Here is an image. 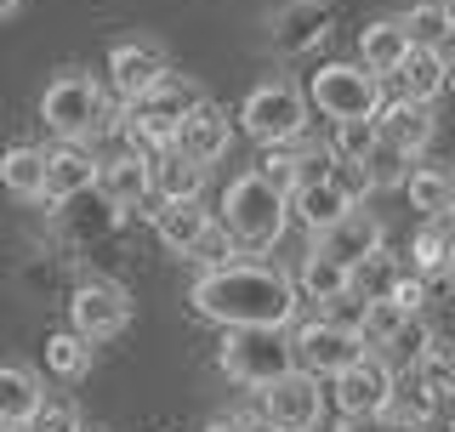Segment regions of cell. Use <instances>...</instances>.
Segmentation results:
<instances>
[{
    "mask_svg": "<svg viewBox=\"0 0 455 432\" xmlns=\"http://www.w3.org/2000/svg\"><path fill=\"white\" fill-rule=\"evenodd\" d=\"M194 308L199 319L211 324H274L284 330L302 308L296 296V279L284 268H262V262H222V268H205L194 279Z\"/></svg>",
    "mask_w": 455,
    "mask_h": 432,
    "instance_id": "1",
    "label": "cell"
},
{
    "mask_svg": "<svg viewBox=\"0 0 455 432\" xmlns=\"http://www.w3.org/2000/svg\"><path fill=\"white\" fill-rule=\"evenodd\" d=\"M284 222H291V199H284L274 182L262 177V171H239V177L228 182L217 228H222V234L234 239L245 256H251V251H267V244H279Z\"/></svg>",
    "mask_w": 455,
    "mask_h": 432,
    "instance_id": "2",
    "label": "cell"
},
{
    "mask_svg": "<svg viewBox=\"0 0 455 432\" xmlns=\"http://www.w3.org/2000/svg\"><path fill=\"white\" fill-rule=\"evenodd\" d=\"M199 80L194 75H160L148 85V92H137L132 103H125V137H132V148L137 154H160L171 148V137H177V120L199 103Z\"/></svg>",
    "mask_w": 455,
    "mask_h": 432,
    "instance_id": "3",
    "label": "cell"
},
{
    "mask_svg": "<svg viewBox=\"0 0 455 432\" xmlns=\"http://www.w3.org/2000/svg\"><path fill=\"white\" fill-rule=\"evenodd\" d=\"M40 120H46V132L57 142H92V137L108 132V97L92 75L63 68L46 85V97H40Z\"/></svg>",
    "mask_w": 455,
    "mask_h": 432,
    "instance_id": "4",
    "label": "cell"
},
{
    "mask_svg": "<svg viewBox=\"0 0 455 432\" xmlns=\"http://www.w3.org/2000/svg\"><path fill=\"white\" fill-rule=\"evenodd\" d=\"M217 364H222V376H234L245 387H267L296 364V353H291V336L274 324H228Z\"/></svg>",
    "mask_w": 455,
    "mask_h": 432,
    "instance_id": "5",
    "label": "cell"
},
{
    "mask_svg": "<svg viewBox=\"0 0 455 432\" xmlns=\"http://www.w3.org/2000/svg\"><path fill=\"white\" fill-rule=\"evenodd\" d=\"M239 125H245V137H256L267 148V142H291L307 132V92H296L291 80H262L245 92V103H239Z\"/></svg>",
    "mask_w": 455,
    "mask_h": 432,
    "instance_id": "6",
    "label": "cell"
},
{
    "mask_svg": "<svg viewBox=\"0 0 455 432\" xmlns=\"http://www.w3.org/2000/svg\"><path fill=\"white\" fill-rule=\"evenodd\" d=\"M307 103L324 120H376L381 108V80L364 63H324L307 80Z\"/></svg>",
    "mask_w": 455,
    "mask_h": 432,
    "instance_id": "7",
    "label": "cell"
},
{
    "mask_svg": "<svg viewBox=\"0 0 455 432\" xmlns=\"http://www.w3.org/2000/svg\"><path fill=\"white\" fill-rule=\"evenodd\" d=\"M331 398H336V410L347 415V421H381V410L393 404V387H398V370L387 364L381 353H359L353 364H341L336 376H331Z\"/></svg>",
    "mask_w": 455,
    "mask_h": 432,
    "instance_id": "8",
    "label": "cell"
},
{
    "mask_svg": "<svg viewBox=\"0 0 455 432\" xmlns=\"http://www.w3.org/2000/svg\"><path fill=\"white\" fill-rule=\"evenodd\" d=\"M262 393V415L274 421L279 432H313L324 415V393H319V376L302 364H291L284 376H274L267 387H256Z\"/></svg>",
    "mask_w": 455,
    "mask_h": 432,
    "instance_id": "9",
    "label": "cell"
},
{
    "mask_svg": "<svg viewBox=\"0 0 455 432\" xmlns=\"http://www.w3.org/2000/svg\"><path fill=\"white\" fill-rule=\"evenodd\" d=\"M132 324V291L114 279H85L68 296V330H80L85 341H108Z\"/></svg>",
    "mask_w": 455,
    "mask_h": 432,
    "instance_id": "10",
    "label": "cell"
},
{
    "mask_svg": "<svg viewBox=\"0 0 455 432\" xmlns=\"http://www.w3.org/2000/svg\"><path fill=\"white\" fill-rule=\"evenodd\" d=\"M291 353H296L302 370H313V376H336L341 364H353V358L364 353V336L353 324H341V319H307V324H296Z\"/></svg>",
    "mask_w": 455,
    "mask_h": 432,
    "instance_id": "11",
    "label": "cell"
},
{
    "mask_svg": "<svg viewBox=\"0 0 455 432\" xmlns=\"http://www.w3.org/2000/svg\"><path fill=\"white\" fill-rule=\"evenodd\" d=\"M331 23H336L331 0H284V6H274V18H267V46L279 57H307V52H319Z\"/></svg>",
    "mask_w": 455,
    "mask_h": 432,
    "instance_id": "12",
    "label": "cell"
},
{
    "mask_svg": "<svg viewBox=\"0 0 455 432\" xmlns=\"http://www.w3.org/2000/svg\"><path fill=\"white\" fill-rule=\"evenodd\" d=\"M262 171L274 188L291 199L302 182H313V177H324L331 171V148H319V142H302V137H291V142H267V154H262Z\"/></svg>",
    "mask_w": 455,
    "mask_h": 432,
    "instance_id": "13",
    "label": "cell"
},
{
    "mask_svg": "<svg viewBox=\"0 0 455 432\" xmlns=\"http://www.w3.org/2000/svg\"><path fill=\"white\" fill-rule=\"evenodd\" d=\"M160 75H171V52L160 40H120V46L108 52V80H114V92H120V103H132L137 92H148Z\"/></svg>",
    "mask_w": 455,
    "mask_h": 432,
    "instance_id": "14",
    "label": "cell"
},
{
    "mask_svg": "<svg viewBox=\"0 0 455 432\" xmlns=\"http://www.w3.org/2000/svg\"><path fill=\"white\" fill-rule=\"evenodd\" d=\"M228 142H234V132H228V114L211 103V97H199V103L177 120V137H171V148L188 154V160L199 165H217L228 154Z\"/></svg>",
    "mask_w": 455,
    "mask_h": 432,
    "instance_id": "15",
    "label": "cell"
},
{
    "mask_svg": "<svg viewBox=\"0 0 455 432\" xmlns=\"http://www.w3.org/2000/svg\"><path fill=\"white\" fill-rule=\"evenodd\" d=\"M97 182V160L85 142H57V148L46 154V182H40V199L46 205H68V199L92 194Z\"/></svg>",
    "mask_w": 455,
    "mask_h": 432,
    "instance_id": "16",
    "label": "cell"
},
{
    "mask_svg": "<svg viewBox=\"0 0 455 432\" xmlns=\"http://www.w3.org/2000/svg\"><path fill=\"white\" fill-rule=\"evenodd\" d=\"M97 194H103L108 211H137L142 199H148V154L125 148L114 154V160H97Z\"/></svg>",
    "mask_w": 455,
    "mask_h": 432,
    "instance_id": "17",
    "label": "cell"
},
{
    "mask_svg": "<svg viewBox=\"0 0 455 432\" xmlns=\"http://www.w3.org/2000/svg\"><path fill=\"white\" fill-rule=\"evenodd\" d=\"M376 125H381L387 142H398V148L410 154V160H421V154L433 148V137H438L433 103H416V97H398L393 108H376Z\"/></svg>",
    "mask_w": 455,
    "mask_h": 432,
    "instance_id": "18",
    "label": "cell"
},
{
    "mask_svg": "<svg viewBox=\"0 0 455 432\" xmlns=\"http://www.w3.org/2000/svg\"><path fill=\"white\" fill-rule=\"evenodd\" d=\"M211 228H217V216L199 205V199H160V211H154V239H160L171 256H188Z\"/></svg>",
    "mask_w": 455,
    "mask_h": 432,
    "instance_id": "19",
    "label": "cell"
},
{
    "mask_svg": "<svg viewBox=\"0 0 455 432\" xmlns=\"http://www.w3.org/2000/svg\"><path fill=\"white\" fill-rule=\"evenodd\" d=\"M410 273L427 279V284L455 273V228H450V216H427L416 228V239H410Z\"/></svg>",
    "mask_w": 455,
    "mask_h": 432,
    "instance_id": "20",
    "label": "cell"
},
{
    "mask_svg": "<svg viewBox=\"0 0 455 432\" xmlns=\"http://www.w3.org/2000/svg\"><path fill=\"white\" fill-rule=\"evenodd\" d=\"M205 182H211V165H199L177 148H160V160H148V194L160 199H199Z\"/></svg>",
    "mask_w": 455,
    "mask_h": 432,
    "instance_id": "21",
    "label": "cell"
},
{
    "mask_svg": "<svg viewBox=\"0 0 455 432\" xmlns=\"http://www.w3.org/2000/svg\"><path fill=\"white\" fill-rule=\"evenodd\" d=\"M291 279H296V296H302V301H319V308H336V301H347V262L324 256L319 244L302 256V268H296Z\"/></svg>",
    "mask_w": 455,
    "mask_h": 432,
    "instance_id": "22",
    "label": "cell"
},
{
    "mask_svg": "<svg viewBox=\"0 0 455 432\" xmlns=\"http://www.w3.org/2000/svg\"><path fill=\"white\" fill-rule=\"evenodd\" d=\"M376 244H381V222H376L370 211H359V205L319 234V251L336 256V262H359V256H370Z\"/></svg>",
    "mask_w": 455,
    "mask_h": 432,
    "instance_id": "23",
    "label": "cell"
},
{
    "mask_svg": "<svg viewBox=\"0 0 455 432\" xmlns=\"http://www.w3.org/2000/svg\"><path fill=\"white\" fill-rule=\"evenodd\" d=\"M393 80H398V92L416 97V103H438V97H444V52L438 46H410L398 57Z\"/></svg>",
    "mask_w": 455,
    "mask_h": 432,
    "instance_id": "24",
    "label": "cell"
},
{
    "mask_svg": "<svg viewBox=\"0 0 455 432\" xmlns=\"http://www.w3.org/2000/svg\"><path fill=\"white\" fill-rule=\"evenodd\" d=\"M404 52H410V35H404V23H398V18H376V23L359 28V63L376 80H387Z\"/></svg>",
    "mask_w": 455,
    "mask_h": 432,
    "instance_id": "25",
    "label": "cell"
},
{
    "mask_svg": "<svg viewBox=\"0 0 455 432\" xmlns=\"http://www.w3.org/2000/svg\"><path fill=\"white\" fill-rule=\"evenodd\" d=\"M291 211L302 216V228H313V234H324L331 222H341V216L353 211V199L341 194L331 177H313V182H302V188L291 194Z\"/></svg>",
    "mask_w": 455,
    "mask_h": 432,
    "instance_id": "26",
    "label": "cell"
},
{
    "mask_svg": "<svg viewBox=\"0 0 455 432\" xmlns=\"http://www.w3.org/2000/svg\"><path fill=\"white\" fill-rule=\"evenodd\" d=\"M404 194L421 216H455V165H416L404 177Z\"/></svg>",
    "mask_w": 455,
    "mask_h": 432,
    "instance_id": "27",
    "label": "cell"
},
{
    "mask_svg": "<svg viewBox=\"0 0 455 432\" xmlns=\"http://www.w3.org/2000/svg\"><path fill=\"white\" fill-rule=\"evenodd\" d=\"M410 381H416L427 398L455 393V348H450L444 336H427L421 348H416V358H410Z\"/></svg>",
    "mask_w": 455,
    "mask_h": 432,
    "instance_id": "28",
    "label": "cell"
},
{
    "mask_svg": "<svg viewBox=\"0 0 455 432\" xmlns=\"http://www.w3.org/2000/svg\"><path fill=\"white\" fill-rule=\"evenodd\" d=\"M398 273H404V262H398L393 251H370L359 256V262H347V301H376V296H387L393 284H398Z\"/></svg>",
    "mask_w": 455,
    "mask_h": 432,
    "instance_id": "29",
    "label": "cell"
},
{
    "mask_svg": "<svg viewBox=\"0 0 455 432\" xmlns=\"http://www.w3.org/2000/svg\"><path fill=\"white\" fill-rule=\"evenodd\" d=\"M398 23H404L410 46H438V52H444L455 40V6H450V0H416Z\"/></svg>",
    "mask_w": 455,
    "mask_h": 432,
    "instance_id": "30",
    "label": "cell"
},
{
    "mask_svg": "<svg viewBox=\"0 0 455 432\" xmlns=\"http://www.w3.org/2000/svg\"><path fill=\"white\" fill-rule=\"evenodd\" d=\"M40 182H46V148L18 142V148L0 154V188L12 199H40Z\"/></svg>",
    "mask_w": 455,
    "mask_h": 432,
    "instance_id": "31",
    "label": "cell"
},
{
    "mask_svg": "<svg viewBox=\"0 0 455 432\" xmlns=\"http://www.w3.org/2000/svg\"><path fill=\"white\" fill-rule=\"evenodd\" d=\"M46 398V387L28 364H0V427L6 421H28V410Z\"/></svg>",
    "mask_w": 455,
    "mask_h": 432,
    "instance_id": "32",
    "label": "cell"
},
{
    "mask_svg": "<svg viewBox=\"0 0 455 432\" xmlns=\"http://www.w3.org/2000/svg\"><path fill=\"white\" fill-rule=\"evenodd\" d=\"M92 364H97V341H85L80 330H57V336H46V370L52 376L80 381V376H92Z\"/></svg>",
    "mask_w": 455,
    "mask_h": 432,
    "instance_id": "33",
    "label": "cell"
},
{
    "mask_svg": "<svg viewBox=\"0 0 455 432\" xmlns=\"http://www.w3.org/2000/svg\"><path fill=\"white\" fill-rule=\"evenodd\" d=\"M359 324H353V330H359V336H364V348L370 353H381V348H387V341L398 336V330H404L410 324V313L404 308H398V301L393 296H376V301H359Z\"/></svg>",
    "mask_w": 455,
    "mask_h": 432,
    "instance_id": "34",
    "label": "cell"
},
{
    "mask_svg": "<svg viewBox=\"0 0 455 432\" xmlns=\"http://www.w3.org/2000/svg\"><path fill=\"white\" fill-rule=\"evenodd\" d=\"M359 165H364V177H370V194H376V188H404V177H410V165H416V160H410V154L398 148V142L376 137Z\"/></svg>",
    "mask_w": 455,
    "mask_h": 432,
    "instance_id": "35",
    "label": "cell"
},
{
    "mask_svg": "<svg viewBox=\"0 0 455 432\" xmlns=\"http://www.w3.org/2000/svg\"><path fill=\"white\" fill-rule=\"evenodd\" d=\"M381 137V125L376 120H336V137H331V160H353L359 165L364 154H370V142Z\"/></svg>",
    "mask_w": 455,
    "mask_h": 432,
    "instance_id": "36",
    "label": "cell"
},
{
    "mask_svg": "<svg viewBox=\"0 0 455 432\" xmlns=\"http://www.w3.org/2000/svg\"><path fill=\"white\" fill-rule=\"evenodd\" d=\"M28 432H80V410L68 398H40L28 410Z\"/></svg>",
    "mask_w": 455,
    "mask_h": 432,
    "instance_id": "37",
    "label": "cell"
},
{
    "mask_svg": "<svg viewBox=\"0 0 455 432\" xmlns=\"http://www.w3.org/2000/svg\"><path fill=\"white\" fill-rule=\"evenodd\" d=\"M416 432H455V393L427 398V410L416 415Z\"/></svg>",
    "mask_w": 455,
    "mask_h": 432,
    "instance_id": "38",
    "label": "cell"
},
{
    "mask_svg": "<svg viewBox=\"0 0 455 432\" xmlns=\"http://www.w3.org/2000/svg\"><path fill=\"white\" fill-rule=\"evenodd\" d=\"M387 296H393V301H398V308H404V313H410V319H416V313L427 308V279H416V273H410V268H404V273H398V284H393V291H387Z\"/></svg>",
    "mask_w": 455,
    "mask_h": 432,
    "instance_id": "39",
    "label": "cell"
},
{
    "mask_svg": "<svg viewBox=\"0 0 455 432\" xmlns=\"http://www.w3.org/2000/svg\"><path fill=\"white\" fill-rule=\"evenodd\" d=\"M205 432H245V410H217L205 421Z\"/></svg>",
    "mask_w": 455,
    "mask_h": 432,
    "instance_id": "40",
    "label": "cell"
},
{
    "mask_svg": "<svg viewBox=\"0 0 455 432\" xmlns=\"http://www.w3.org/2000/svg\"><path fill=\"white\" fill-rule=\"evenodd\" d=\"M245 432H279L274 421H267V415L262 410H256V415H245Z\"/></svg>",
    "mask_w": 455,
    "mask_h": 432,
    "instance_id": "41",
    "label": "cell"
},
{
    "mask_svg": "<svg viewBox=\"0 0 455 432\" xmlns=\"http://www.w3.org/2000/svg\"><path fill=\"white\" fill-rule=\"evenodd\" d=\"M444 92L455 97V57H444Z\"/></svg>",
    "mask_w": 455,
    "mask_h": 432,
    "instance_id": "42",
    "label": "cell"
},
{
    "mask_svg": "<svg viewBox=\"0 0 455 432\" xmlns=\"http://www.w3.org/2000/svg\"><path fill=\"white\" fill-rule=\"evenodd\" d=\"M23 6V0H0V18H12V12H18Z\"/></svg>",
    "mask_w": 455,
    "mask_h": 432,
    "instance_id": "43",
    "label": "cell"
},
{
    "mask_svg": "<svg viewBox=\"0 0 455 432\" xmlns=\"http://www.w3.org/2000/svg\"><path fill=\"white\" fill-rule=\"evenodd\" d=\"M387 432H416V421H393V427H387Z\"/></svg>",
    "mask_w": 455,
    "mask_h": 432,
    "instance_id": "44",
    "label": "cell"
},
{
    "mask_svg": "<svg viewBox=\"0 0 455 432\" xmlns=\"http://www.w3.org/2000/svg\"><path fill=\"white\" fill-rule=\"evenodd\" d=\"M0 432H28V421H6V427H0Z\"/></svg>",
    "mask_w": 455,
    "mask_h": 432,
    "instance_id": "45",
    "label": "cell"
},
{
    "mask_svg": "<svg viewBox=\"0 0 455 432\" xmlns=\"http://www.w3.org/2000/svg\"><path fill=\"white\" fill-rule=\"evenodd\" d=\"M336 432H364V421H347V427H336Z\"/></svg>",
    "mask_w": 455,
    "mask_h": 432,
    "instance_id": "46",
    "label": "cell"
},
{
    "mask_svg": "<svg viewBox=\"0 0 455 432\" xmlns=\"http://www.w3.org/2000/svg\"><path fill=\"white\" fill-rule=\"evenodd\" d=\"M80 432H85V427H80Z\"/></svg>",
    "mask_w": 455,
    "mask_h": 432,
    "instance_id": "47",
    "label": "cell"
}]
</instances>
